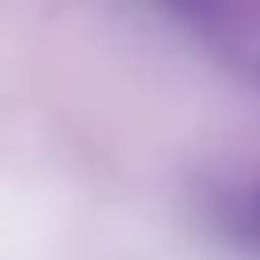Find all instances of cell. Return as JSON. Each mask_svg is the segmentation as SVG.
I'll return each instance as SVG.
<instances>
[{
	"mask_svg": "<svg viewBox=\"0 0 260 260\" xmlns=\"http://www.w3.org/2000/svg\"><path fill=\"white\" fill-rule=\"evenodd\" d=\"M228 223L236 232V240L252 252H260V183L256 187H244L232 207H228Z\"/></svg>",
	"mask_w": 260,
	"mask_h": 260,
	"instance_id": "cell-1",
	"label": "cell"
},
{
	"mask_svg": "<svg viewBox=\"0 0 260 260\" xmlns=\"http://www.w3.org/2000/svg\"><path fill=\"white\" fill-rule=\"evenodd\" d=\"M175 4L179 12H187L191 20H203V24H223V20H236L244 12H252L260 0H167Z\"/></svg>",
	"mask_w": 260,
	"mask_h": 260,
	"instance_id": "cell-2",
	"label": "cell"
}]
</instances>
